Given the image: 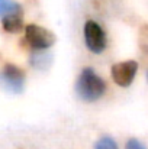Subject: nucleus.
Returning <instances> with one entry per match:
<instances>
[{"mask_svg": "<svg viewBox=\"0 0 148 149\" xmlns=\"http://www.w3.org/2000/svg\"><path fill=\"white\" fill-rule=\"evenodd\" d=\"M76 91L77 96L83 101H96L99 100L106 91V83L103 81L102 77H99L96 71L90 67L84 68L77 81H76Z\"/></svg>", "mask_w": 148, "mask_h": 149, "instance_id": "nucleus-1", "label": "nucleus"}, {"mask_svg": "<svg viewBox=\"0 0 148 149\" xmlns=\"http://www.w3.org/2000/svg\"><path fill=\"white\" fill-rule=\"evenodd\" d=\"M0 22L6 32L18 33L23 26V9L16 0H0Z\"/></svg>", "mask_w": 148, "mask_h": 149, "instance_id": "nucleus-2", "label": "nucleus"}, {"mask_svg": "<svg viewBox=\"0 0 148 149\" xmlns=\"http://www.w3.org/2000/svg\"><path fill=\"white\" fill-rule=\"evenodd\" d=\"M25 71L15 64H6L0 70V87L9 93L20 94L25 87Z\"/></svg>", "mask_w": 148, "mask_h": 149, "instance_id": "nucleus-3", "label": "nucleus"}, {"mask_svg": "<svg viewBox=\"0 0 148 149\" xmlns=\"http://www.w3.org/2000/svg\"><path fill=\"white\" fill-rule=\"evenodd\" d=\"M25 39L31 48L38 51L48 49L55 44V35L49 29L35 23H31L25 28Z\"/></svg>", "mask_w": 148, "mask_h": 149, "instance_id": "nucleus-4", "label": "nucleus"}, {"mask_svg": "<svg viewBox=\"0 0 148 149\" xmlns=\"http://www.w3.org/2000/svg\"><path fill=\"white\" fill-rule=\"evenodd\" d=\"M84 42L89 51L95 54H102L106 49L107 38L103 28L95 20H87L84 25Z\"/></svg>", "mask_w": 148, "mask_h": 149, "instance_id": "nucleus-5", "label": "nucleus"}, {"mask_svg": "<svg viewBox=\"0 0 148 149\" xmlns=\"http://www.w3.org/2000/svg\"><path fill=\"white\" fill-rule=\"evenodd\" d=\"M137 71H138V62L134 59H129V61H122L112 65L110 75H112V80L119 87H129L137 75Z\"/></svg>", "mask_w": 148, "mask_h": 149, "instance_id": "nucleus-6", "label": "nucleus"}, {"mask_svg": "<svg viewBox=\"0 0 148 149\" xmlns=\"http://www.w3.org/2000/svg\"><path fill=\"white\" fill-rule=\"evenodd\" d=\"M95 149H119L116 142L110 136H102L95 143Z\"/></svg>", "mask_w": 148, "mask_h": 149, "instance_id": "nucleus-7", "label": "nucleus"}, {"mask_svg": "<svg viewBox=\"0 0 148 149\" xmlns=\"http://www.w3.org/2000/svg\"><path fill=\"white\" fill-rule=\"evenodd\" d=\"M125 149H145V146H144L138 139L132 138V139H129V141L126 142V148Z\"/></svg>", "mask_w": 148, "mask_h": 149, "instance_id": "nucleus-8", "label": "nucleus"}]
</instances>
